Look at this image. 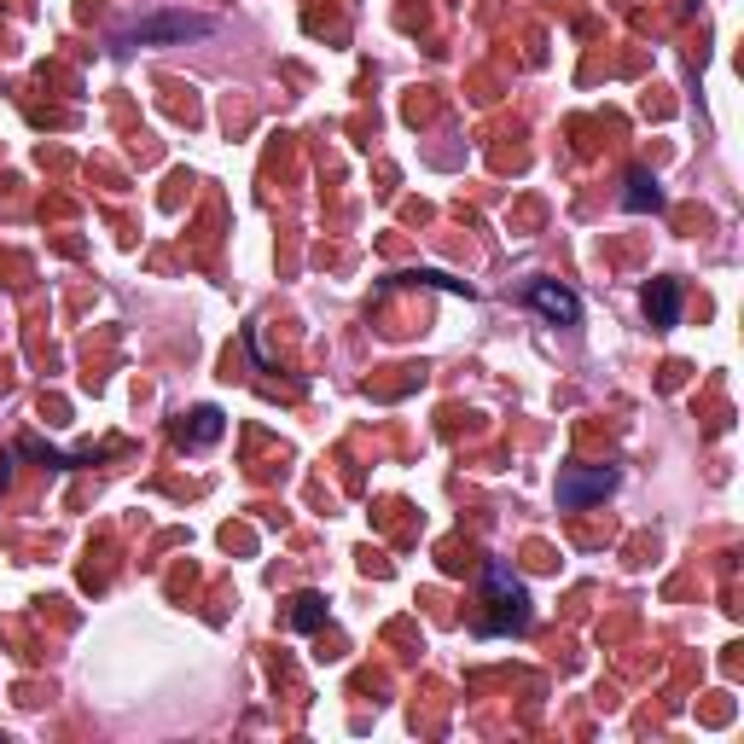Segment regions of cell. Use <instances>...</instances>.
<instances>
[{"instance_id": "3957f363", "label": "cell", "mask_w": 744, "mask_h": 744, "mask_svg": "<svg viewBox=\"0 0 744 744\" xmlns=\"http://www.w3.org/2000/svg\"><path fill=\"white\" fill-rule=\"evenodd\" d=\"M530 309L547 314L553 326H576L582 320V297L570 285H553V280H530Z\"/></svg>"}, {"instance_id": "52a82bcc", "label": "cell", "mask_w": 744, "mask_h": 744, "mask_svg": "<svg viewBox=\"0 0 744 744\" xmlns=\"http://www.w3.org/2000/svg\"><path fill=\"white\" fill-rule=\"evenodd\" d=\"M622 204H629V210H664V193H657V181L646 175V169H634V175H629Z\"/></svg>"}, {"instance_id": "5b68a950", "label": "cell", "mask_w": 744, "mask_h": 744, "mask_svg": "<svg viewBox=\"0 0 744 744\" xmlns=\"http://www.w3.org/2000/svg\"><path fill=\"white\" fill-rule=\"evenodd\" d=\"M640 302H646L652 326H674V320H681V285H674V280H652Z\"/></svg>"}, {"instance_id": "7a4b0ae2", "label": "cell", "mask_w": 744, "mask_h": 744, "mask_svg": "<svg viewBox=\"0 0 744 744\" xmlns=\"http://www.w3.org/2000/svg\"><path fill=\"white\" fill-rule=\"evenodd\" d=\"M617 488V471L611 466H594V471H582V466H565L558 471V506H594L605 500Z\"/></svg>"}, {"instance_id": "277c9868", "label": "cell", "mask_w": 744, "mask_h": 744, "mask_svg": "<svg viewBox=\"0 0 744 744\" xmlns=\"http://www.w3.org/2000/svg\"><path fill=\"white\" fill-rule=\"evenodd\" d=\"M210 18H146V24H134L123 29V47L128 41H186V36H210Z\"/></svg>"}, {"instance_id": "6da1fadb", "label": "cell", "mask_w": 744, "mask_h": 744, "mask_svg": "<svg viewBox=\"0 0 744 744\" xmlns=\"http://www.w3.org/2000/svg\"><path fill=\"white\" fill-rule=\"evenodd\" d=\"M483 622L478 634L500 640V634H523L530 629V587H523L506 565H483Z\"/></svg>"}, {"instance_id": "ba28073f", "label": "cell", "mask_w": 744, "mask_h": 744, "mask_svg": "<svg viewBox=\"0 0 744 744\" xmlns=\"http://www.w3.org/2000/svg\"><path fill=\"white\" fill-rule=\"evenodd\" d=\"M292 622H297L302 634L320 629V622H326V599H320V594H297V611H292Z\"/></svg>"}, {"instance_id": "8992f818", "label": "cell", "mask_w": 744, "mask_h": 744, "mask_svg": "<svg viewBox=\"0 0 744 744\" xmlns=\"http://www.w3.org/2000/svg\"><path fill=\"white\" fill-rule=\"evenodd\" d=\"M215 436H222V413H215V408H193V419H181V425H175L181 448H210Z\"/></svg>"}]
</instances>
